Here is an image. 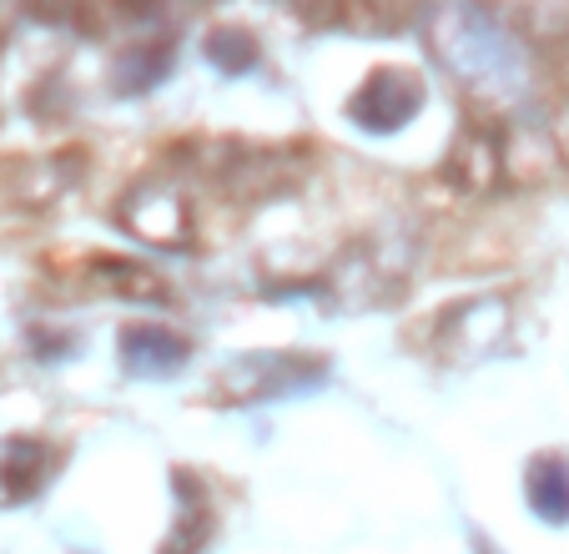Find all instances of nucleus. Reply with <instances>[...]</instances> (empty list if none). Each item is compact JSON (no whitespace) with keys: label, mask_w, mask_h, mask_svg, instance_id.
<instances>
[{"label":"nucleus","mask_w":569,"mask_h":554,"mask_svg":"<svg viewBox=\"0 0 569 554\" xmlns=\"http://www.w3.org/2000/svg\"><path fill=\"white\" fill-rule=\"evenodd\" d=\"M529 504H535V514L549 524L569 520V464L559 454L529 464Z\"/></svg>","instance_id":"nucleus-1"}]
</instances>
